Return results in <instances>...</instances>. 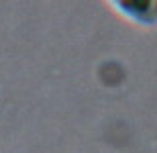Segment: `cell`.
<instances>
[{"label": "cell", "mask_w": 157, "mask_h": 153, "mask_svg": "<svg viewBox=\"0 0 157 153\" xmlns=\"http://www.w3.org/2000/svg\"><path fill=\"white\" fill-rule=\"evenodd\" d=\"M114 8L124 18L143 27L157 25V0L155 2H114Z\"/></svg>", "instance_id": "6da1fadb"}]
</instances>
